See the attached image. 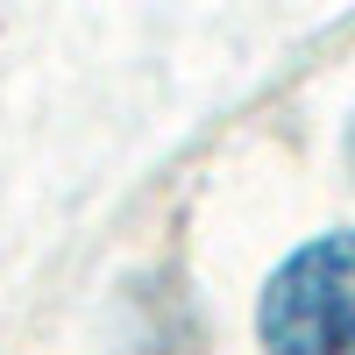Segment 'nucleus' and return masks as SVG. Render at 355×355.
Segmentation results:
<instances>
[{"label": "nucleus", "instance_id": "1", "mask_svg": "<svg viewBox=\"0 0 355 355\" xmlns=\"http://www.w3.org/2000/svg\"><path fill=\"white\" fill-rule=\"evenodd\" d=\"M263 355H355V227L299 242L256 306Z\"/></svg>", "mask_w": 355, "mask_h": 355}, {"label": "nucleus", "instance_id": "2", "mask_svg": "<svg viewBox=\"0 0 355 355\" xmlns=\"http://www.w3.org/2000/svg\"><path fill=\"white\" fill-rule=\"evenodd\" d=\"M348 171H355V121H348Z\"/></svg>", "mask_w": 355, "mask_h": 355}]
</instances>
